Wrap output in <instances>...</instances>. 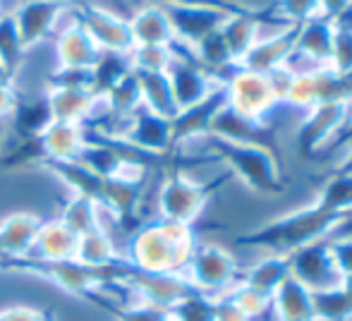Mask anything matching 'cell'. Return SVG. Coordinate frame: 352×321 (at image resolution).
Segmentation results:
<instances>
[{
    "label": "cell",
    "instance_id": "cell-19",
    "mask_svg": "<svg viewBox=\"0 0 352 321\" xmlns=\"http://www.w3.org/2000/svg\"><path fill=\"white\" fill-rule=\"evenodd\" d=\"M285 278H290V254L264 252L259 259H254L250 266L242 269L240 283L266 295V298H274V293L280 288Z\"/></svg>",
    "mask_w": 352,
    "mask_h": 321
},
{
    "label": "cell",
    "instance_id": "cell-6",
    "mask_svg": "<svg viewBox=\"0 0 352 321\" xmlns=\"http://www.w3.org/2000/svg\"><path fill=\"white\" fill-rule=\"evenodd\" d=\"M223 96L226 106L240 113L242 118L264 125V118L276 103L283 101V87L278 84V75H261L235 67L223 80Z\"/></svg>",
    "mask_w": 352,
    "mask_h": 321
},
{
    "label": "cell",
    "instance_id": "cell-9",
    "mask_svg": "<svg viewBox=\"0 0 352 321\" xmlns=\"http://www.w3.org/2000/svg\"><path fill=\"white\" fill-rule=\"evenodd\" d=\"M166 75L168 82H170L173 98H175L180 113L199 106V103H204L206 98H211L213 93L223 89V82L216 75H211L209 70H204L201 65H197L190 53L182 51V48H177L175 60H173L170 70Z\"/></svg>",
    "mask_w": 352,
    "mask_h": 321
},
{
    "label": "cell",
    "instance_id": "cell-21",
    "mask_svg": "<svg viewBox=\"0 0 352 321\" xmlns=\"http://www.w3.org/2000/svg\"><path fill=\"white\" fill-rule=\"evenodd\" d=\"M101 98L113 118H130L137 113L142 108V87L137 72H125L101 93Z\"/></svg>",
    "mask_w": 352,
    "mask_h": 321
},
{
    "label": "cell",
    "instance_id": "cell-26",
    "mask_svg": "<svg viewBox=\"0 0 352 321\" xmlns=\"http://www.w3.org/2000/svg\"><path fill=\"white\" fill-rule=\"evenodd\" d=\"M226 298L230 300L237 309H242V312H245L252 321L264 317V314H269V309H271V298H266V295L247 288L245 283L232 285V288L226 293Z\"/></svg>",
    "mask_w": 352,
    "mask_h": 321
},
{
    "label": "cell",
    "instance_id": "cell-14",
    "mask_svg": "<svg viewBox=\"0 0 352 321\" xmlns=\"http://www.w3.org/2000/svg\"><path fill=\"white\" fill-rule=\"evenodd\" d=\"M79 22L87 29L91 41L98 46L101 53H113V56H127L132 51V34L130 22L118 14L101 12V10L91 8H77Z\"/></svg>",
    "mask_w": 352,
    "mask_h": 321
},
{
    "label": "cell",
    "instance_id": "cell-15",
    "mask_svg": "<svg viewBox=\"0 0 352 321\" xmlns=\"http://www.w3.org/2000/svg\"><path fill=\"white\" fill-rule=\"evenodd\" d=\"M43 163H70L79 161L82 151L89 144L87 125L82 122L51 120L36 137Z\"/></svg>",
    "mask_w": 352,
    "mask_h": 321
},
{
    "label": "cell",
    "instance_id": "cell-16",
    "mask_svg": "<svg viewBox=\"0 0 352 321\" xmlns=\"http://www.w3.org/2000/svg\"><path fill=\"white\" fill-rule=\"evenodd\" d=\"M77 245L79 235L67 228L58 216H48V219H43L41 228H38L32 256L27 261H36V264L72 261L77 256Z\"/></svg>",
    "mask_w": 352,
    "mask_h": 321
},
{
    "label": "cell",
    "instance_id": "cell-10",
    "mask_svg": "<svg viewBox=\"0 0 352 321\" xmlns=\"http://www.w3.org/2000/svg\"><path fill=\"white\" fill-rule=\"evenodd\" d=\"M56 67H79V70H94L103 53L91 41L87 29L79 22L77 8L67 10L58 32L51 38Z\"/></svg>",
    "mask_w": 352,
    "mask_h": 321
},
{
    "label": "cell",
    "instance_id": "cell-7",
    "mask_svg": "<svg viewBox=\"0 0 352 321\" xmlns=\"http://www.w3.org/2000/svg\"><path fill=\"white\" fill-rule=\"evenodd\" d=\"M290 276L302 283L311 295L333 293L345 288V274L340 271L338 259L329 240L311 242L290 254Z\"/></svg>",
    "mask_w": 352,
    "mask_h": 321
},
{
    "label": "cell",
    "instance_id": "cell-30",
    "mask_svg": "<svg viewBox=\"0 0 352 321\" xmlns=\"http://www.w3.org/2000/svg\"><path fill=\"white\" fill-rule=\"evenodd\" d=\"M19 93L14 91V87L8 82H0V120H10L17 111Z\"/></svg>",
    "mask_w": 352,
    "mask_h": 321
},
{
    "label": "cell",
    "instance_id": "cell-24",
    "mask_svg": "<svg viewBox=\"0 0 352 321\" xmlns=\"http://www.w3.org/2000/svg\"><path fill=\"white\" fill-rule=\"evenodd\" d=\"M175 56V46H132V51L127 53V63L137 75H166Z\"/></svg>",
    "mask_w": 352,
    "mask_h": 321
},
{
    "label": "cell",
    "instance_id": "cell-5",
    "mask_svg": "<svg viewBox=\"0 0 352 321\" xmlns=\"http://www.w3.org/2000/svg\"><path fill=\"white\" fill-rule=\"evenodd\" d=\"M182 276L195 293H201L206 298H221L232 285L240 283L242 266L228 247L218 242H197Z\"/></svg>",
    "mask_w": 352,
    "mask_h": 321
},
{
    "label": "cell",
    "instance_id": "cell-3",
    "mask_svg": "<svg viewBox=\"0 0 352 321\" xmlns=\"http://www.w3.org/2000/svg\"><path fill=\"white\" fill-rule=\"evenodd\" d=\"M211 154L221 159L223 166L245 182L250 190L259 195H276L283 190L280 182V166L276 161V154L266 144H230V142H218L209 137Z\"/></svg>",
    "mask_w": 352,
    "mask_h": 321
},
{
    "label": "cell",
    "instance_id": "cell-11",
    "mask_svg": "<svg viewBox=\"0 0 352 321\" xmlns=\"http://www.w3.org/2000/svg\"><path fill=\"white\" fill-rule=\"evenodd\" d=\"M127 283L135 293L137 305H151L158 309L177 307L182 300L195 293L182 274H137L130 269Z\"/></svg>",
    "mask_w": 352,
    "mask_h": 321
},
{
    "label": "cell",
    "instance_id": "cell-31",
    "mask_svg": "<svg viewBox=\"0 0 352 321\" xmlns=\"http://www.w3.org/2000/svg\"><path fill=\"white\" fill-rule=\"evenodd\" d=\"M46 3H56V5H63V8H79L82 0H46Z\"/></svg>",
    "mask_w": 352,
    "mask_h": 321
},
{
    "label": "cell",
    "instance_id": "cell-32",
    "mask_svg": "<svg viewBox=\"0 0 352 321\" xmlns=\"http://www.w3.org/2000/svg\"><path fill=\"white\" fill-rule=\"evenodd\" d=\"M8 80H10V75L3 70V67H0V82H8Z\"/></svg>",
    "mask_w": 352,
    "mask_h": 321
},
{
    "label": "cell",
    "instance_id": "cell-1",
    "mask_svg": "<svg viewBox=\"0 0 352 321\" xmlns=\"http://www.w3.org/2000/svg\"><path fill=\"white\" fill-rule=\"evenodd\" d=\"M197 242L190 225L148 221L125 240L122 259L137 274H185Z\"/></svg>",
    "mask_w": 352,
    "mask_h": 321
},
{
    "label": "cell",
    "instance_id": "cell-20",
    "mask_svg": "<svg viewBox=\"0 0 352 321\" xmlns=\"http://www.w3.org/2000/svg\"><path fill=\"white\" fill-rule=\"evenodd\" d=\"M269 314L274 321H319L314 295L292 276L283 280V285L274 293Z\"/></svg>",
    "mask_w": 352,
    "mask_h": 321
},
{
    "label": "cell",
    "instance_id": "cell-28",
    "mask_svg": "<svg viewBox=\"0 0 352 321\" xmlns=\"http://www.w3.org/2000/svg\"><path fill=\"white\" fill-rule=\"evenodd\" d=\"M113 321H173L170 309H158L151 305H132L113 314Z\"/></svg>",
    "mask_w": 352,
    "mask_h": 321
},
{
    "label": "cell",
    "instance_id": "cell-2",
    "mask_svg": "<svg viewBox=\"0 0 352 321\" xmlns=\"http://www.w3.org/2000/svg\"><path fill=\"white\" fill-rule=\"evenodd\" d=\"M343 221L345 216H336L311 201L305 209L290 211V214H283L278 219L269 221L256 233H252L250 238H242L240 242L261 247L266 252L292 254L295 250L311 245V242L333 238L343 225Z\"/></svg>",
    "mask_w": 352,
    "mask_h": 321
},
{
    "label": "cell",
    "instance_id": "cell-29",
    "mask_svg": "<svg viewBox=\"0 0 352 321\" xmlns=\"http://www.w3.org/2000/svg\"><path fill=\"white\" fill-rule=\"evenodd\" d=\"M213 321H252L242 309H237L226 295L213 298Z\"/></svg>",
    "mask_w": 352,
    "mask_h": 321
},
{
    "label": "cell",
    "instance_id": "cell-13",
    "mask_svg": "<svg viewBox=\"0 0 352 321\" xmlns=\"http://www.w3.org/2000/svg\"><path fill=\"white\" fill-rule=\"evenodd\" d=\"M67 10L72 8H63V5L56 3H46V0H27L10 17L14 19V27H17L19 38H22V46L32 48L48 41V38H53V34L58 32Z\"/></svg>",
    "mask_w": 352,
    "mask_h": 321
},
{
    "label": "cell",
    "instance_id": "cell-12",
    "mask_svg": "<svg viewBox=\"0 0 352 321\" xmlns=\"http://www.w3.org/2000/svg\"><path fill=\"white\" fill-rule=\"evenodd\" d=\"M41 223L43 216L29 209L0 214V254H3L5 264H19L32 256Z\"/></svg>",
    "mask_w": 352,
    "mask_h": 321
},
{
    "label": "cell",
    "instance_id": "cell-23",
    "mask_svg": "<svg viewBox=\"0 0 352 321\" xmlns=\"http://www.w3.org/2000/svg\"><path fill=\"white\" fill-rule=\"evenodd\" d=\"M96 209L98 199L84 195H67L56 216L77 235H84L96 230Z\"/></svg>",
    "mask_w": 352,
    "mask_h": 321
},
{
    "label": "cell",
    "instance_id": "cell-8",
    "mask_svg": "<svg viewBox=\"0 0 352 321\" xmlns=\"http://www.w3.org/2000/svg\"><path fill=\"white\" fill-rule=\"evenodd\" d=\"M98 135H101V132H98ZM106 137L122 140L125 144H130L132 149H137L140 154L148 156V159H153V161L166 156L168 151H173V146H175L173 120L156 115V113L146 111V108H140V111L132 113L130 118L120 120L116 132Z\"/></svg>",
    "mask_w": 352,
    "mask_h": 321
},
{
    "label": "cell",
    "instance_id": "cell-18",
    "mask_svg": "<svg viewBox=\"0 0 352 321\" xmlns=\"http://www.w3.org/2000/svg\"><path fill=\"white\" fill-rule=\"evenodd\" d=\"M74 261H79L87 269L103 271V274H118V271L130 269L125 264V259H122V247L108 233H101V230L79 235Z\"/></svg>",
    "mask_w": 352,
    "mask_h": 321
},
{
    "label": "cell",
    "instance_id": "cell-27",
    "mask_svg": "<svg viewBox=\"0 0 352 321\" xmlns=\"http://www.w3.org/2000/svg\"><path fill=\"white\" fill-rule=\"evenodd\" d=\"M0 321H58L43 305L14 300V302L0 305Z\"/></svg>",
    "mask_w": 352,
    "mask_h": 321
},
{
    "label": "cell",
    "instance_id": "cell-4",
    "mask_svg": "<svg viewBox=\"0 0 352 321\" xmlns=\"http://www.w3.org/2000/svg\"><path fill=\"white\" fill-rule=\"evenodd\" d=\"M211 201V190L192 180L185 170L163 173L153 190V216L156 221L180 223L195 228V223L206 214Z\"/></svg>",
    "mask_w": 352,
    "mask_h": 321
},
{
    "label": "cell",
    "instance_id": "cell-22",
    "mask_svg": "<svg viewBox=\"0 0 352 321\" xmlns=\"http://www.w3.org/2000/svg\"><path fill=\"white\" fill-rule=\"evenodd\" d=\"M142 87V108L156 113L168 120L177 118V103L173 98V89L168 82V75H137Z\"/></svg>",
    "mask_w": 352,
    "mask_h": 321
},
{
    "label": "cell",
    "instance_id": "cell-17",
    "mask_svg": "<svg viewBox=\"0 0 352 321\" xmlns=\"http://www.w3.org/2000/svg\"><path fill=\"white\" fill-rule=\"evenodd\" d=\"M127 22L135 46H175L173 24L158 0H146L140 5Z\"/></svg>",
    "mask_w": 352,
    "mask_h": 321
},
{
    "label": "cell",
    "instance_id": "cell-25",
    "mask_svg": "<svg viewBox=\"0 0 352 321\" xmlns=\"http://www.w3.org/2000/svg\"><path fill=\"white\" fill-rule=\"evenodd\" d=\"M22 56L24 46L17 27H14V19L10 14H0V67L12 77V72L22 63Z\"/></svg>",
    "mask_w": 352,
    "mask_h": 321
}]
</instances>
